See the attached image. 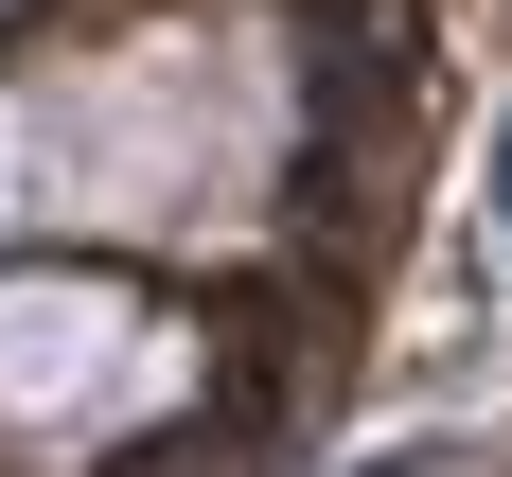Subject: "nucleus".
Wrapping results in <instances>:
<instances>
[{
    "label": "nucleus",
    "instance_id": "1",
    "mask_svg": "<svg viewBox=\"0 0 512 477\" xmlns=\"http://www.w3.org/2000/svg\"><path fill=\"white\" fill-rule=\"evenodd\" d=\"M495 230H512V142H495Z\"/></svg>",
    "mask_w": 512,
    "mask_h": 477
}]
</instances>
